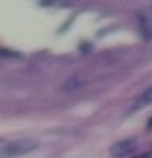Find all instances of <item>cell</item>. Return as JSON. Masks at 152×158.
Wrapping results in <instances>:
<instances>
[{
    "label": "cell",
    "mask_w": 152,
    "mask_h": 158,
    "mask_svg": "<svg viewBox=\"0 0 152 158\" xmlns=\"http://www.w3.org/2000/svg\"><path fill=\"white\" fill-rule=\"evenodd\" d=\"M38 148V142L32 138H22V140L8 142L0 148V158H17L27 153H32Z\"/></svg>",
    "instance_id": "6da1fadb"
},
{
    "label": "cell",
    "mask_w": 152,
    "mask_h": 158,
    "mask_svg": "<svg viewBox=\"0 0 152 158\" xmlns=\"http://www.w3.org/2000/svg\"><path fill=\"white\" fill-rule=\"evenodd\" d=\"M137 147L136 138H126V140L117 142L116 145L111 147V156L112 158H124L127 155H131Z\"/></svg>",
    "instance_id": "7a4b0ae2"
},
{
    "label": "cell",
    "mask_w": 152,
    "mask_h": 158,
    "mask_svg": "<svg viewBox=\"0 0 152 158\" xmlns=\"http://www.w3.org/2000/svg\"><path fill=\"white\" fill-rule=\"evenodd\" d=\"M136 18H137V27H139V33H141L142 40L150 41L152 40V27H150L149 18H147L145 13H142V12H137Z\"/></svg>",
    "instance_id": "3957f363"
},
{
    "label": "cell",
    "mask_w": 152,
    "mask_h": 158,
    "mask_svg": "<svg viewBox=\"0 0 152 158\" xmlns=\"http://www.w3.org/2000/svg\"><path fill=\"white\" fill-rule=\"evenodd\" d=\"M85 79H83L81 76H71L68 77L65 82L61 84V89L66 92H71V91H76V89H80L81 86H85Z\"/></svg>",
    "instance_id": "277c9868"
},
{
    "label": "cell",
    "mask_w": 152,
    "mask_h": 158,
    "mask_svg": "<svg viewBox=\"0 0 152 158\" xmlns=\"http://www.w3.org/2000/svg\"><path fill=\"white\" fill-rule=\"evenodd\" d=\"M149 104H152V86L147 87L144 92L141 94L139 101H137L136 107H144V106H149Z\"/></svg>",
    "instance_id": "5b68a950"
},
{
    "label": "cell",
    "mask_w": 152,
    "mask_h": 158,
    "mask_svg": "<svg viewBox=\"0 0 152 158\" xmlns=\"http://www.w3.org/2000/svg\"><path fill=\"white\" fill-rule=\"evenodd\" d=\"M0 56H8V58H20V54L10 49H0Z\"/></svg>",
    "instance_id": "8992f818"
},
{
    "label": "cell",
    "mask_w": 152,
    "mask_h": 158,
    "mask_svg": "<svg viewBox=\"0 0 152 158\" xmlns=\"http://www.w3.org/2000/svg\"><path fill=\"white\" fill-rule=\"evenodd\" d=\"M136 158H152V152H149V153H142V155L136 156Z\"/></svg>",
    "instance_id": "52a82bcc"
},
{
    "label": "cell",
    "mask_w": 152,
    "mask_h": 158,
    "mask_svg": "<svg viewBox=\"0 0 152 158\" xmlns=\"http://www.w3.org/2000/svg\"><path fill=\"white\" fill-rule=\"evenodd\" d=\"M147 128H149V130H152V117L147 120Z\"/></svg>",
    "instance_id": "ba28073f"
}]
</instances>
